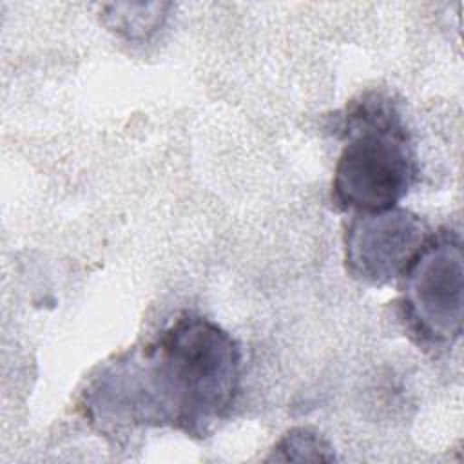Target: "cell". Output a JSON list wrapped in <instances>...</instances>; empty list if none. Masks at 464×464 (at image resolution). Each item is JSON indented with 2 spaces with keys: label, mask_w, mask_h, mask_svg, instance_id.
<instances>
[{
  "label": "cell",
  "mask_w": 464,
  "mask_h": 464,
  "mask_svg": "<svg viewBox=\"0 0 464 464\" xmlns=\"http://www.w3.org/2000/svg\"><path fill=\"white\" fill-rule=\"evenodd\" d=\"M241 361L227 330L185 312L152 341L105 362L83 392V410L103 430L172 428L205 439L237 402Z\"/></svg>",
  "instance_id": "cell-1"
},
{
  "label": "cell",
  "mask_w": 464,
  "mask_h": 464,
  "mask_svg": "<svg viewBox=\"0 0 464 464\" xmlns=\"http://www.w3.org/2000/svg\"><path fill=\"white\" fill-rule=\"evenodd\" d=\"M343 141L332 179V201L339 210L364 214L393 208L410 192L417 176V154L393 98L366 91L339 114Z\"/></svg>",
  "instance_id": "cell-2"
},
{
  "label": "cell",
  "mask_w": 464,
  "mask_h": 464,
  "mask_svg": "<svg viewBox=\"0 0 464 464\" xmlns=\"http://www.w3.org/2000/svg\"><path fill=\"white\" fill-rule=\"evenodd\" d=\"M399 281V310L410 337L426 350L453 346L464 308L460 234L448 227L431 232Z\"/></svg>",
  "instance_id": "cell-3"
},
{
  "label": "cell",
  "mask_w": 464,
  "mask_h": 464,
  "mask_svg": "<svg viewBox=\"0 0 464 464\" xmlns=\"http://www.w3.org/2000/svg\"><path fill=\"white\" fill-rule=\"evenodd\" d=\"M428 223L408 208L353 214L344 232L346 272L366 285L401 279L430 237Z\"/></svg>",
  "instance_id": "cell-4"
},
{
  "label": "cell",
  "mask_w": 464,
  "mask_h": 464,
  "mask_svg": "<svg viewBox=\"0 0 464 464\" xmlns=\"http://www.w3.org/2000/svg\"><path fill=\"white\" fill-rule=\"evenodd\" d=\"M170 4H111L105 5V25L127 40H147L167 20Z\"/></svg>",
  "instance_id": "cell-5"
},
{
  "label": "cell",
  "mask_w": 464,
  "mask_h": 464,
  "mask_svg": "<svg viewBox=\"0 0 464 464\" xmlns=\"http://www.w3.org/2000/svg\"><path fill=\"white\" fill-rule=\"evenodd\" d=\"M268 462H330L335 460L332 444L312 428H292L270 450Z\"/></svg>",
  "instance_id": "cell-6"
}]
</instances>
